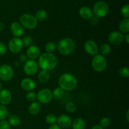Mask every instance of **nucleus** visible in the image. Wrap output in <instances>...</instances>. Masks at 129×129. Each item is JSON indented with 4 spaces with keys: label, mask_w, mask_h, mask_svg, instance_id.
<instances>
[{
    "label": "nucleus",
    "mask_w": 129,
    "mask_h": 129,
    "mask_svg": "<svg viewBox=\"0 0 129 129\" xmlns=\"http://www.w3.org/2000/svg\"><path fill=\"white\" fill-rule=\"evenodd\" d=\"M38 65L42 70L50 71L54 69L58 64V59L53 54L43 53L40 54L38 60Z\"/></svg>",
    "instance_id": "obj_1"
},
{
    "label": "nucleus",
    "mask_w": 129,
    "mask_h": 129,
    "mask_svg": "<svg viewBox=\"0 0 129 129\" xmlns=\"http://www.w3.org/2000/svg\"><path fill=\"white\" fill-rule=\"evenodd\" d=\"M59 87L64 91H71L75 89L78 85V80L73 74L64 73L60 76L58 81Z\"/></svg>",
    "instance_id": "obj_2"
},
{
    "label": "nucleus",
    "mask_w": 129,
    "mask_h": 129,
    "mask_svg": "<svg viewBox=\"0 0 129 129\" xmlns=\"http://www.w3.org/2000/svg\"><path fill=\"white\" fill-rule=\"evenodd\" d=\"M57 50L64 55H69L74 52L76 49V44L74 40L69 37L64 38L58 42Z\"/></svg>",
    "instance_id": "obj_3"
},
{
    "label": "nucleus",
    "mask_w": 129,
    "mask_h": 129,
    "mask_svg": "<svg viewBox=\"0 0 129 129\" xmlns=\"http://www.w3.org/2000/svg\"><path fill=\"white\" fill-rule=\"evenodd\" d=\"M93 13L98 18L105 17L109 12V6L108 4L103 1H99L93 6Z\"/></svg>",
    "instance_id": "obj_4"
},
{
    "label": "nucleus",
    "mask_w": 129,
    "mask_h": 129,
    "mask_svg": "<svg viewBox=\"0 0 129 129\" xmlns=\"http://www.w3.org/2000/svg\"><path fill=\"white\" fill-rule=\"evenodd\" d=\"M20 22L23 27L29 30L34 29L38 25V21L35 18V16L28 13L23 14L20 16Z\"/></svg>",
    "instance_id": "obj_5"
},
{
    "label": "nucleus",
    "mask_w": 129,
    "mask_h": 129,
    "mask_svg": "<svg viewBox=\"0 0 129 129\" xmlns=\"http://www.w3.org/2000/svg\"><path fill=\"white\" fill-rule=\"evenodd\" d=\"M92 68L95 71L101 73L105 70L107 66V61L106 58L101 54H96L94 55L91 62Z\"/></svg>",
    "instance_id": "obj_6"
},
{
    "label": "nucleus",
    "mask_w": 129,
    "mask_h": 129,
    "mask_svg": "<svg viewBox=\"0 0 129 129\" xmlns=\"http://www.w3.org/2000/svg\"><path fill=\"white\" fill-rule=\"evenodd\" d=\"M52 99V91L49 88L40 89L37 94V100L39 103L47 104L50 103Z\"/></svg>",
    "instance_id": "obj_7"
},
{
    "label": "nucleus",
    "mask_w": 129,
    "mask_h": 129,
    "mask_svg": "<svg viewBox=\"0 0 129 129\" xmlns=\"http://www.w3.org/2000/svg\"><path fill=\"white\" fill-rule=\"evenodd\" d=\"M14 76V70L11 66L3 64L0 66V79L3 81H10Z\"/></svg>",
    "instance_id": "obj_8"
},
{
    "label": "nucleus",
    "mask_w": 129,
    "mask_h": 129,
    "mask_svg": "<svg viewBox=\"0 0 129 129\" xmlns=\"http://www.w3.org/2000/svg\"><path fill=\"white\" fill-rule=\"evenodd\" d=\"M23 47L22 40L20 38L14 37L10 40L8 42V49L13 54H18Z\"/></svg>",
    "instance_id": "obj_9"
},
{
    "label": "nucleus",
    "mask_w": 129,
    "mask_h": 129,
    "mask_svg": "<svg viewBox=\"0 0 129 129\" xmlns=\"http://www.w3.org/2000/svg\"><path fill=\"white\" fill-rule=\"evenodd\" d=\"M23 70L25 74L30 76L35 75L39 70V65L35 60H28L25 63Z\"/></svg>",
    "instance_id": "obj_10"
},
{
    "label": "nucleus",
    "mask_w": 129,
    "mask_h": 129,
    "mask_svg": "<svg viewBox=\"0 0 129 129\" xmlns=\"http://www.w3.org/2000/svg\"><path fill=\"white\" fill-rule=\"evenodd\" d=\"M124 35L119 31H113L108 35V41L113 45H119L123 42Z\"/></svg>",
    "instance_id": "obj_11"
},
{
    "label": "nucleus",
    "mask_w": 129,
    "mask_h": 129,
    "mask_svg": "<svg viewBox=\"0 0 129 129\" xmlns=\"http://www.w3.org/2000/svg\"><path fill=\"white\" fill-rule=\"evenodd\" d=\"M72 120L69 115L66 114H61L57 117V125L62 128H68L71 126Z\"/></svg>",
    "instance_id": "obj_12"
},
{
    "label": "nucleus",
    "mask_w": 129,
    "mask_h": 129,
    "mask_svg": "<svg viewBox=\"0 0 129 129\" xmlns=\"http://www.w3.org/2000/svg\"><path fill=\"white\" fill-rule=\"evenodd\" d=\"M85 51L91 55H95L98 52V47L96 43L92 40H88L84 45Z\"/></svg>",
    "instance_id": "obj_13"
},
{
    "label": "nucleus",
    "mask_w": 129,
    "mask_h": 129,
    "mask_svg": "<svg viewBox=\"0 0 129 129\" xmlns=\"http://www.w3.org/2000/svg\"><path fill=\"white\" fill-rule=\"evenodd\" d=\"M10 30L11 32L15 37L20 38V37L23 35L24 32V28L23 27L22 25L20 23L17 21L13 22L10 25Z\"/></svg>",
    "instance_id": "obj_14"
},
{
    "label": "nucleus",
    "mask_w": 129,
    "mask_h": 129,
    "mask_svg": "<svg viewBox=\"0 0 129 129\" xmlns=\"http://www.w3.org/2000/svg\"><path fill=\"white\" fill-rule=\"evenodd\" d=\"M20 86L23 90L29 92L35 89L36 87V83L31 78H26L21 80V83H20Z\"/></svg>",
    "instance_id": "obj_15"
},
{
    "label": "nucleus",
    "mask_w": 129,
    "mask_h": 129,
    "mask_svg": "<svg viewBox=\"0 0 129 129\" xmlns=\"http://www.w3.org/2000/svg\"><path fill=\"white\" fill-rule=\"evenodd\" d=\"M26 55L28 59L30 60H35L38 59L40 55V50L39 47L32 45L31 46L28 47L26 50Z\"/></svg>",
    "instance_id": "obj_16"
},
{
    "label": "nucleus",
    "mask_w": 129,
    "mask_h": 129,
    "mask_svg": "<svg viewBox=\"0 0 129 129\" xmlns=\"http://www.w3.org/2000/svg\"><path fill=\"white\" fill-rule=\"evenodd\" d=\"M12 99L11 93L8 89H3L0 91V103L3 105H6L11 102Z\"/></svg>",
    "instance_id": "obj_17"
},
{
    "label": "nucleus",
    "mask_w": 129,
    "mask_h": 129,
    "mask_svg": "<svg viewBox=\"0 0 129 129\" xmlns=\"http://www.w3.org/2000/svg\"><path fill=\"white\" fill-rule=\"evenodd\" d=\"M79 15L84 20H89L93 15V11L88 6H82L79 10Z\"/></svg>",
    "instance_id": "obj_18"
},
{
    "label": "nucleus",
    "mask_w": 129,
    "mask_h": 129,
    "mask_svg": "<svg viewBox=\"0 0 129 129\" xmlns=\"http://www.w3.org/2000/svg\"><path fill=\"white\" fill-rule=\"evenodd\" d=\"M41 110V106L40 103L37 102H31L28 107V112L32 115H36Z\"/></svg>",
    "instance_id": "obj_19"
},
{
    "label": "nucleus",
    "mask_w": 129,
    "mask_h": 129,
    "mask_svg": "<svg viewBox=\"0 0 129 129\" xmlns=\"http://www.w3.org/2000/svg\"><path fill=\"white\" fill-rule=\"evenodd\" d=\"M50 78V72L47 70H42L38 75V79L41 83H46Z\"/></svg>",
    "instance_id": "obj_20"
},
{
    "label": "nucleus",
    "mask_w": 129,
    "mask_h": 129,
    "mask_svg": "<svg viewBox=\"0 0 129 129\" xmlns=\"http://www.w3.org/2000/svg\"><path fill=\"white\" fill-rule=\"evenodd\" d=\"M120 32L122 34H128L129 32V19L124 18L120 22L119 25Z\"/></svg>",
    "instance_id": "obj_21"
},
{
    "label": "nucleus",
    "mask_w": 129,
    "mask_h": 129,
    "mask_svg": "<svg viewBox=\"0 0 129 129\" xmlns=\"http://www.w3.org/2000/svg\"><path fill=\"white\" fill-rule=\"evenodd\" d=\"M71 126L73 129H84L86 127L85 121L82 118H76L72 122Z\"/></svg>",
    "instance_id": "obj_22"
},
{
    "label": "nucleus",
    "mask_w": 129,
    "mask_h": 129,
    "mask_svg": "<svg viewBox=\"0 0 129 129\" xmlns=\"http://www.w3.org/2000/svg\"><path fill=\"white\" fill-rule=\"evenodd\" d=\"M8 123L12 127H18L20 125V123H21V120L18 116L16 115H10L8 117Z\"/></svg>",
    "instance_id": "obj_23"
},
{
    "label": "nucleus",
    "mask_w": 129,
    "mask_h": 129,
    "mask_svg": "<svg viewBox=\"0 0 129 129\" xmlns=\"http://www.w3.org/2000/svg\"><path fill=\"white\" fill-rule=\"evenodd\" d=\"M64 91L60 87H57L52 91V97L57 100L62 99L64 97Z\"/></svg>",
    "instance_id": "obj_24"
},
{
    "label": "nucleus",
    "mask_w": 129,
    "mask_h": 129,
    "mask_svg": "<svg viewBox=\"0 0 129 129\" xmlns=\"http://www.w3.org/2000/svg\"><path fill=\"white\" fill-rule=\"evenodd\" d=\"M45 49L46 52L52 54L57 49V45L56 43L54 42H49L47 43L45 45Z\"/></svg>",
    "instance_id": "obj_25"
},
{
    "label": "nucleus",
    "mask_w": 129,
    "mask_h": 129,
    "mask_svg": "<svg viewBox=\"0 0 129 129\" xmlns=\"http://www.w3.org/2000/svg\"><path fill=\"white\" fill-rule=\"evenodd\" d=\"M35 17L38 21H44L47 17V13L44 10H40L37 11Z\"/></svg>",
    "instance_id": "obj_26"
},
{
    "label": "nucleus",
    "mask_w": 129,
    "mask_h": 129,
    "mask_svg": "<svg viewBox=\"0 0 129 129\" xmlns=\"http://www.w3.org/2000/svg\"><path fill=\"white\" fill-rule=\"evenodd\" d=\"M100 50L101 55L105 57L110 54L111 51V47L108 44L105 43V44H103L101 45Z\"/></svg>",
    "instance_id": "obj_27"
},
{
    "label": "nucleus",
    "mask_w": 129,
    "mask_h": 129,
    "mask_svg": "<svg viewBox=\"0 0 129 129\" xmlns=\"http://www.w3.org/2000/svg\"><path fill=\"white\" fill-rule=\"evenodd\" d=\"M8 117V112L5 105H0V122L5 120Z\"/></svg>",
    "instance_id": "obj_28"
},
{
    "label": "nucleus",
    "mask_w": 129,
    "mask_h": 129,
    "mask_svg": "<svg viewBox=\"0 0 129 129\" xmlns=\"http://www.w3.org/2000/svg\"><path fill=\"white\" fill-rule=\"evenodd\" d=\"M21 40H22L23 45L26 47L31 46L34 44V39H33L32 37L29 36V35H26V36L23 37V38Z\"/></svg>",
    "instance_id": "obj_29"
},
{
    "label": "nucleus",
    "mask_w": 129,
    "mask_h": 129,
    "mask_svg": "<svg viewBox=\"0 0 129 129\" xmlns=\"http://www.w3.org/2000/svg\"><path fill=\"white\" fill-rule=\"evenodd\" d=\"M57 119V117L54 113H49L46 116V118H45L46 122L49 125H52L56 123Z\"/></svg>",
    "instance_id": "obj_30"
},
{
    "label": "nucleus",
    "mask_w": 129,
    "mask_h": 129,
    "mask_svg": "<svg viewBox=\"0 0 129 129\" xmlns=\"http://www.w3.org/2000/svg\"><path fill=\"white\" fill-rule=\"evenodd\" d=\"M111 123V120L108 117H103L100 122V125L103 128H107L110 127Z\"/></svg>",
    "instance_id": "obj_31"
},
{
    "label": "nucleus",
    "mask_w": 129,
    "mask_h": 129,
    "mask_svg": "<svg viewBox=\"0 0 129 129\" xmlns=\"http://www.w3.org/2000/svg\"><path fill=\"white\" fill-rule=\"evenodd\" d=\"M65 108L67 112H69V113H74L76 110V106L74 103L72 102H69L66 104Z\"/></svg>",
    "instance_id": "obj_32"
},
{
    "label": "nucleus",
    "mask_w": 129,
    "mask_h": 129,
    "mask_svg": "<svg viewBox=\"0 0 129 129\" xmlns=\"http://www.w3.org/2000/svg\"><path fill=\"white\" fill-rule=\"evenodd\" d=\"M121 15L124 18H129V5L128 4L122 6L120 11Z\"/></svg>",
    "instance_id": "obj_33"
},
{
    "label": "nucleus",
    "mask_w": 129,
    "mask_h": 129,
    "mask_svg": "<svg viewBox=\"0 0 129 129\" xmlns=\"http://www.w3.org/2000/svg\"><path fill=\"white\" fill-rule=\"evenodd\" d=\"M26 100L30 102H35L37 100V94L34 91H29L26 94Z\"/></svg>",
    "instance_id": "obj_34"
},
{
    "label": "nucleus",
    "mask_w": 129,
    "mask_h": 129,
    "mask_svg": "<svg viewBox=\"0 0 129 129\" xmlns=\"http://www.w3.org/2000/svg\"><path fill=\"white\" fill-rule=\"evenodd\" d=\"M118 74L122 78H128L129 76V70L128 68L123 67L118 71Z\"/></svg>",
    "instance_id": "obj_35"
},
{
    "label": "nucleus",
    "mask_w": 129,
    "mask_h": 129,
    "mask_svg": "<svg viewBox=\"0 0 129 129\" xmlns=\"http://www.w3.org/2000/svg\"><path fill=\"white\" fill-rule=\"evenodd\" d=\"M0 129H11V125L9 124L8 121H1L0 122Z\"/></svg>",
    "instance_id": "obj_36"
},
{
    "label": "nucleus",
    "mask_w": 129,
    "mask_h": 129,
    "mask_svg": "<svg viewBox=\"0 0 129 129\" xmlns=\"http://www.w3.org/2000/svg\"><path fill=\"white\" fill-rule=\"evenodd\" d=\"M89 22L91 25H96L99 23V18L98 17H96V16H94H94L93 15L89 19Z\"/></svg>",
    "instance_id": "obj_37"
},
{
    "label": "nucleus",
    "mask_w": 129,
    "mask_h": 129,
    "mask_svg": "<svg viewBox=\"0 0 129 129\" xmlns=\"http://www.w3.org/2000/svg\"><path fill=\"white\" fill-rule=\"evenodd\" d=\"M7 51V47L3 42H0V55H5Z\"/></svg>",
    "instance_id": "obj_38"
},
{
    "label": "nucleus",
    "mask_w": 129,
    "mask_h": 129,
    "mask_svg": "<svg viewBox=\"0 0 129 129\" xmlns=\"http://www.w3.org/2000/svg\"><path fill=\"white\" fill-rule=\"evenodd\" d=\"M19 59H20V61H21V62L25 63L28 60V57H27V56H26V54H21V55H20V57H19Z\"/></svg>",
    "instance_id": "obj_39"
},
{
    "label": "nucleus",
    "mask_w": 129,
    "mask_h": 129,
    "mask_svg": "<svg viewBox=\"0 0 129 129\" xmlns=\"http://www.w3.org/2000/svg\"><path fill=\"white\" fill-rule=\"evenodd\" d=\"M49 129H61V128H60L57 124L54 123V124L50 125L49 126Z\"/></svg>",
    "instance_id": "obj_40"
},
{
    "label": "nucleus",
    "mask_w": 129,
    "mask_h": 129,
    "mask_svg": "<svg viewBox=\"0 0 129 129\" xmlns=\"http://www.w3.org/2000/svg\"><path fill=\"white\" fill-rule=\"evenodd\" d=\"M123 40L125 41V42L127 43V44L129 43V34H126L125 35H124V39H123Z\"/></svg>",
    "instance_id": "obj_41"
},
{
    "label": "nucleus",
    "mask_w": 129,
    "mask_h": 129,
    "mask_svg": "<svg viewBox=\"0 0 129 129\" xmlns=\"http://www.w3.org/2000/svg\"><path fill=\"white\" fill-rule=\"evenodd\" d=\"M91 129H104V128H102L100 125H96L93 126Z\"/></svg>",
    "instance_id": "obj_42"
},
{
    "label": "nucleus",
    "mask_w": 129,
    "mask_h": 129,
    "mask_svg": "<svg viewBox=\"0 0 129 129\" xmlns=\"http://www.w3.org/2000/svg\"><path fill=\"white\" fill-rule=\"evenodd\" d=\"M4 28H5V25H4L3 23L0 22V32L4 30Z\"/></svg>",
    "instance_id": "obj_43"
},
{
    "label": "nucleus",
    "mask_w": 129,
    "mask_h": 129,
    "mask_svg": "<svg viewBox=\"0 0 129 129\" xmlns=\"http://www.w3.org/2000/svg\"><path fill=\"white\" fill-rule=\"evenodd\" d=\"M128 113H129L128 110H127V114H126V117H127V122H128V121H129V118H128Z\"/></svg>",
    "instance_id": "obj_44"
},
{
    "label": "nucleus",
    "mask_w": 129,
    "mask_h": 129,
    "mask_svg": "<svg viewBox=\"0 0 129 129\" xmlns=\"http://www.w3.org/2000/svg\"><path fill=\"white\" fill-rule=\"evenodd\" d=\"M3 89V84L1 83H0V91H1Z\"/></svg>",
    "instance_id": "obj_45"
}]
</instances>
